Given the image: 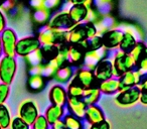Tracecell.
Segmentation results:
<instances>
[{
    "mask_svg": "<svg viewBox=\"0 0 147 129\" xmlns=\"http://www.w3.org/2000/svg\"><path fill=\"white\" fill-rule=\"evenodd\" d=\"M67 30H59L49 27L45 25L42 29L38 32L39 41L41 45H61L67 43Z\"/></svg>",
    "mask_w": 147,
    "mask_h": 129,
    "instance_id": "1",
    "label": "cell"
},
{
    "mask_svg": "<svg viewBox=\"0 0 147 129\" xmlns=\"http://www.w3.org/2000/svg\"><path fill=\"white\" fill-rule=\"evenodd\" d=\"M113 76L115 78H119L124 73L128 71H132L135 68V61L130 53H125L119 49L113 55Z\"/></svg>",
    "mask_w": 147,
    "mask_h": 129,
    "instance_id": "2",
    "label": "cell"
},
{
    "mask_svg": "<svg viewBox=\"0 0 147 129\" xmlns=\"http://www.w3.org/2000/svg\"><path fill=\"white\" fill-rule=\"evenodd\" d=\"M17 71V61L15 57L4 55L0 59V81L3 84L9 85L14 80Z\"/></svg>",
    "mask_w": 147,
    "mask_h": 129,
    "instance_id": "3",
    "label": "cell"
},
{
    "mask_svg": "<svg viewBox=\"0 0 147 129\" xmlns=\"http://www.w3.org/2000/svg\"><path fill=\"white\" fill-rule=\"evenodd\" d=\"M140 89L138 86L132 87V88L125 89V90L118 91L115 95V103L119 106H132L136 104L140 99Z\"/></svg>",
    "mask_w": 147,
    "mask_h": 129,
    "instance_id": "4",
    "label": "cell"
},
{
    "mask_svg": "<svg viewBox=\"0 0 147 129\" xmlns=\"http://www.w3.org/2000/svg\"><path fill=\"white\" fill-rule=\"evenodd\" d=\"M41 47V43L37 36H26L17 41L16 55L26 57L31 53Z\"/></svg>",
    "mask_w": 147,
    "mask_h": 129,
    "instance_id": "5",
    "label": "cell"
},
{
    "mask_svg": "<svg viewBox=\"0 0 147 129\" xmlns=\"http://www.w3.org/2000/svg\"><path fill=\"white\" fill-rule=\"evenodd\" d=\"M38 107L36 103L32 100H25L19 105L18 107V116L21 119L28 123L29 125H32L35 119L38 117Z\"/></svg>",
    "mask_w": 147,
    "mask_h": 129,
    "instance_id": "6",
    "label": "cell"
},
{
    "mask_svg": "<svg viewBox=\"0 0 147 129\" xmlns=\"http://www.w3.org/2000/svg\"><path fill=\"white\" fill-rule=\"evenodd\" d=\"M88 51V39L79 45H69V65L74 67H80L84 65L85 55Z\"/></svg>",
    "mask_w": 147,
    "mask_h": 129,
    "instance_id": "7",
    "label": "cell"
},
{
    "mask_svg": "<svg viewBox=\"0 0 147 129\" xmlns=\"http://www.w3.org/2000/svg\"><path fill=\"white\" fill-rule=\"evenodd\" d=\"M1 35V41H2L3 53L10 57L16 55V43H17V34L12 28H5Z\"/></svg>",
    "mask_w": 147,
    "mask_h": 129,
    "instance_id": "8",
    "label": "cell"
},
{
    "mask_svg": "<svg viewBox=\"0 0 147 129\" xmlns=\"http://www.w3.org/2000/svg\"><path fill=\"white\" fill-rule=\"evenodd\" d=\"M47 25H49L51 28L69 31V29H71L76 25V23L74 22L73 19L71 18L67 11H61V12H59L53 15L49 19V23Z\"/></svg>",
    "mask_w": 147,
    "mask_h": 129,
    "instance_id": "9",
    "label": "cell"
},
{
    "mask_svg": "<svg viewBox=\"0 0 147 129\" xmlns=\"http://www.w3.org/2000/svg\"><path fill=\"white\" fill-rule=\"evenodd\" d=\"M74 81H76L78 84H80L84 89L92 88L99 85L95 78L94 72L92 70H89L87 68H80L74 76Z\"/></svg>",
    "mask_w": 147,
    "mask_h": 129,
    "instance_id": "10",
    "label": "cell"
},
{
    "mask_svg": "<svg viewBox=\"0 0 147 129\" xmlns=\"http://www.w3.org/2000/svg\"><path fill=\"white\" fill-rule=\"evenodd\" d=\"M124 31L118 28H112L107 30L102 34L103 47L106 49H119V45L122 41Z\"/></svg>",
    "mask_w": 147,
    "mask_h": 129,
    "instance_id": "11",
    "label": "cell"
},
{
    "mask_svg": "<svg viewBox=\"0 0 147 129\" xmlns=\"http://www.w3.org/2000/svg\"><path fill=\"white\" fill-rule=\"evenodd\" d=\"M142 77L143 76L138 70H132L124 73L122 76L118 78L119 91L138 86L140 84L141 80H142Z\"/></svg>",
    "mask_w": 147,
    "mask_h": 129,
    "instance_id": "12",
    "label": "cell"
},
{
    "mask_svg": "<svg viewBox=\"0 0 147 129\" xmlns=\"http://www.w3.org/2000/svg\"><path fill=\"white\" fill-rule=\"evenodd\" d=\"M97 82L100 83L103 81L109 80L113 78V63L110 59H104L96 66V68L93 70Z\"/></svg>",
    "mask_w": 147,
    "mask_h": 129,
    "instance_id": "13",
    "label": "cell"
},
{
    "mask_svg": "<svg viewBox=\"0 0 147 129\" xmlns=\"http://www.w3.org/2000/svg\"><path fill=\"white\" fill-rule=\"evenodd\" d=\"M107 53V49L105 47H102L100 49H89L86 51L85 55L84 65L89 70H94L96 66L100 63L102 59H105Z\"/></svg>",
    "mask_w": 147,
    "mask_h": 129,
    "instance_id": "14",
    "label": "cell"
},
{
    "mask_svg": "<svg viewBox=\"0 0 147 129\" xmlns=\"http://www.w3.org/2000/svg\"><path fill=\"white\" fill-rule=\"evenodd\" d=\"M87 39H88V36H87L84 22L76 24L67 32V45H79V43H83Z\"/></svg>",
    "mask_w": 147,
    "mask_h": 129,
    "instance_id": "15",
    "label": "cell"
},
{
    "mask_svg": "<svg viewBox=\"0 0 147 129\" xmlns=\"http://www.w3.org/2000/svg\"><path fill=\"white\" fill-rule=\"evenodd\" d=\"M49 98L51 104L63 107L65 105H67V101L69 96H67V90L63 86H61V85H55L49 90Z\"/></svg>",
    "mask_w": 147,
    "mask_h": 129,
    "instance_id": "16",
    "label": "cell"
},
{
    "mask_svg": "<svg viewBox=\"0 0 147 129\" xmlns=\"http://www.w3.org/2000/svg\"><path fill=\"white\" fill-rule=\"evenodd\" d=\"M67 107L69 111V114H73L79 118H84L86 115L87 104L82 98H71L69 97L67 101Z\"/></svg>",
    "mask_w": 147,
    "mask_h": 129,
    "instance_id": "17",
    "label": "cell"
},
{
    "mask_svg": "<svg viewBox=\"0 0 147 129\" xmlns=\"http://www.w3.org/2000/svg\"><path fill=\"white\" fill-rule=\"evenodd\" d=\"M88 11L89 8H87L83 3H74L69 7V10L67 12L74 22L78 24L81 22H85L87 15H88Z\"/></svg>",
    "mask_w": 147,
    "mask_h": 129,
    "instance_id": "18",
    "label": "cell"
},
{
    "mask_svg": "<svg viewBox=\"0 0 147 129\" xmlns=\"http://www.w3.org/2000/svg\"><path fill=\"white\" fill-rule=\"evenodd\" d=\"M123 31H124V33H123L122 41H121L120 45H119V49L129 53L133 49V47H135L137 41H137V36L130 28H127Z\"/></svg>",
    "mask_w": 147,
    "mask_h": 129,
    "instance_id": "19",
    "label": "cell"
},
{
    "mask_svg": "<svg viewBox=\"0 0 147 129\" xmlns=\"http://www.w3.org/2000/svg\"><path fill=\"white\" fill-rule=\"evenodd\" d=\"M85 118L87 119L88 123L90 124H95V123L101 122L105 119V114L103 110L98 106V105H90L87 107L86 115Z\"/></svg>",
    "mask_w": 147,
    "mask_h": 129,
    "instance_id": "20",
    "label": "cell"
},
{
    "mask_svg": "<svg viewBox=\"0 0 147 129\" xmlns=\"http://www.w3.org/2000/svg\"><path fill=\"white\" fill-rule=\"evenodd\" d=\"M45 116L47 118L49 125H53L57 120H61L65 116V108L63 106L51 104L49 108L45 110Z\"/></svg>",
    "mask_w": 147,
    "mask_h": 129,
    "instance_id": "21",
    "label": "cell"
},
{
    "mask_svg": "<svg viewBox=\"0 0 147 129\" xmlns=\"http://www.w3.org/2000/svg\"><path fill=\"white\" fill-rule=\"evenodd\" d=\"M69 45L67 43L59 45V51H57V55L51 61V63H53L59 69L65 65H69Z\"/></svg>",
    "mask_w": 147,
    "mask_h": 129,
    "instance_id": "22",
    "label": "cell"
},
{
    "mask_svg": "<svg viewBox=\"0 0 147 129\" xmlns=\"http://www.w3.org/2000/svg\"><path fill=\"white\" fill-rule=\"evenodd\" d=\"M98 87L100 89L101 93H103V94H106V95L116 94L119 91V80L118 78L113 77V78L109 79V80L100 82Z\"/></svg>",
    "mask_w": 147,
    "mask_h": 129,
    "instance_id": "23",
    "label": "cell"
},
{
    "mask_svg": "<svg viewBox=\"0 0 147 129\" xmlns=\"http://www.w3.org/2000/svg\"><path fill=\"white\" fill-rule=\"evenodd\" d=\"M100 97H101V91L99 89V87L96 86V87H92V88L85 89L84 95H83L82 99L87 104V106H90V105L96 104L100 100Z\"/></svg>",
    "mask_w": 147,
    "mask_h": 129,
    "instance_id": "24",
    "label": "cell"
},
{
    "mask_svg": "<svg viewBox=\"0 0 147 129\" xmlns=\"http://www.w3.org/2000/svg\"><path fill=\"white\" fill-rule=\"evenodd\" d=\"M45 77L41 75H30L27 82V87L31 92H39L45 88Z\"/></svg>",
    "mask_w": 147,
    "mask_h": 129,
    "instance_id": "25",
    "label": "cell"
},
{
    "mask_svg": "<svg viewBox=\"0 0 147 129\" xmlns=\"http://www.w3.org/2000/svg\"><path fill=\"white\" fill-rule=\"evenodd\" d=\"M74 77V70L71 65H65L57 70L55 78L59 83H67Z\"/></svg>",
    "mask_w": 147,
    "mask_h": 129,
    "instance_id": "26",
    "label": "cell"
},
{
    "mask_svg": "<svg viewBox=\"0 0 147 129\" xmlns=\"http://www.w3.org/2000/svg\"><path fill=\"white\" fill-rule=\"evenodd\" d=\"M129 53H130V55L133 57L135 63H136L137 61H140L142 57H147V45L141 41H137L135 47H133V49Z\"/></svg>",
    "mask_w": 147,
    "mask_h": 129,
    "instance_id": "27",
    "label": "cell"
},
{
    "mask_svg": "<svg viewBox=\"0 0 147 129\" xmlns=\"http://www.w3.org/2000/svg\"><path fill=\"white\" fill-rule=\"evenodd\" d=\"M65 125L67 129H84L82 119L73 114H67L63 118Z\"/></svg>",
    "mask_w": 147,
    "mask_h": 129,
    "instance_id": "28",
    "label": "cell"
},
{
    "mask_svg": "<svg viewBox=\"0 0 147 129\" xmlns=\"http://www.w3.org/2000/svg\"><path fill=\"white\" fill-rule=\"evenodd\" d=\"M84 91L85 89L74 80L69 83L67 88V96L71 97V98H82L83 95H84Z\"/></svg>",
    "mask_w": 147,
    "mask_h": 129,
    "instance_id": "29",
    "label": "cell"
},
{
    "mask_svg": "<svg viewBox=\"0 0 147 129\" xmlns=\"http://www.w3.org/2000/svg\"><path fill=\"white\" fill-rule=\"evenodd\" d=\"M11 115L10 111L6 105L0 104V125L3 129H6L11 124Z\"/></svg>",
    "mask_w": 147,
    "mask_h": 129,
    "instance_id": "30",
    "label": "cell"
},
{
    "mask_svg": "<svg viewBox=\"0 0 147 129\" xmlns=\"http://www.w3.org/2000/svg\"><path fill=\"white\" fill-rule=\"evenodd\" d=\"M40 49L42 51L43 57H45V63H47V61H51L57 55V51H59V45H41Z\"/></svg>",
    "mask_w": 147,
    "mask_h": 129,
    "instance_id": "31",
    "label": "cell"
},
{
    "mask_svg": "<svg viewBox=\"0 0 147 129\" xmlns=\"http://www.w3.org/2000/svg\"><path fill=\"white\" fill-rule=\"evenodd\" d=\"M25 59H26L27 63H28V65L30 67L45 63V57H43L41 49H38L35 51H33V53H31L30 55H27Z\"/></svg>",
    "mask_w": 147,
    "mask_h": 129,
    "instance_id": "32",
    "label": "cell"
},
{
    "mask_svg": "<svg viewBox=\"0 0 147 129\" xmlns=\"http://www.w3.org/2000/svg\"><path fill=\"white\" fill-rule=\"evenodd\" d=\"M57 66H55L53 63L47 61V63H42V71H41V76H43L45 78H53L57 74Z\"/></svg>",
    "mask_w": 147,
    "mask_h": 129,
    "instance_id": "33",
    "label": "cell"
},
{
    "mask_svg": "<svg viewBox=\"0 0 147 129\" xmlns=\"http://www.w3.org/2000/svg\"><path fill=\"white\" fill-rule=\"evenodd\" d=\"M49 14H51V10L47 7H43V8L35 9L34 12V18L37 22L43 23L49 18Z\"/></svg>",
    "mask_w": 147,
    "mask_h": 129,
    "instance_id": "34",
    "label": "cell"
},
{
    "mask_svg": "<svg viewBox=\"0 0 147 129\" xmlns=\"http://www.w3.org/2000/svg\"><path fill=\"white\" fill-rule=\"evenodd\" d=\"M31 126L32 129H49V123L47 122L45 115L39 114Z\"/></svg>",
    "mask_w": 147,
    "mask_h": 129,
    "instance_id": "35",
    "label": "cell"
},
{
    "mask_svg": "<svg viewBox=\"0 0 147 129\" xmlns=\"http://www.w3.org/2000/svg\"><path fill=\"white\" fill-rule=\"evenodd\" d=\"M102 47H104L102 35H96V36L88 39V51L89 49H100Z\"/></svg>",
    "mask_w": 147,
    "mask_h": 129,
    "instance_id": "36",
    "label": "cell"
},
{
    "mask_svg": "<svg viewBox=\"0 0 147 129\" xmlns=\"http://www.w3.org/2000/svg\"><path fill=\"white\" fill-rule=\"evenodd\" d=\"M10 128L11 129H30V125L25 122L23 119H21L19 116H17L11 120Z\"/></svg>",
    "mask_w": 147,
    "mask_h": 129,
    "instance_id": "37",
    "label": "cell"
},
{
    "mask_svg": "<svg viewBox=\"0 0 147 129\" xmlns=\"http://www.w3.org/2000/svg\"><path fill=\"white\" fill-rule=\"evenodd\" d=\"M9 94H10V87H9V85L1 83L0 84V104H4L5 101L9 97Z\"/></svg>",
    "mask_w": 147,
    "mask_h": 129,
    "instance_id": "38",
    "label": "cell"
},
{
    "mask_svg": "<svg viewBox=\"0 0 147 129\" xmlns=\"http://www.w3.org/2000/svg\"><path fill=\"white\" fill-rule=\"evenodd\" d=\"M84 23H85V28H86L88 39L98 35V28H97V25L95 23L92 22H84Z\"/></svg>",
    "mask_w": 147,
    "mask_h": 129,
    "instance_id": "39",
    "label": "cell"
},
{
    "mask_svg": "<svg viewBox=\"0 0 147 129\" xmlns=\"http://www.w3.org/2000/svg\"><path fill=\"white\" fill-rule=\"evenodd\" d=\"M135 68L141 73L142 76H147V57H144L135 63Z\"/></svg>",
    "mask_w": 147,
    "mask_h": 129,
    "instance_id": "40",
    "label": "cell"
},
{
    "mask_svg": "<svg viewBox=\"0 0 147 129\" xmlns=\"http://www.w3.org/2000/svg\"><path fill=\"white\" fill-rule=\"evenodd\" d=\"M99 21V14L94 8H90L88 11V15L86 17V20L85 22H92V23H95L97 24Z\"/></svg>",
    "mask_w": 147,
    "mask_h": 129,
    "instance_id": "41",
    "label": "cell"
},
{
    "mask_svg": "<svg viewBox=\"0 0 147 129\" xmlns=\"http://www.w3.org/2000/svg\"><path fill=\"white\" fill-rule=\"evenodd\" d=\"M90 129H111V125L106 119L95 124H91Z\"/></svg>",
    "mask_w": 147,
    "mask_h": 129,
    "instance_id": "42",
    "label": "cell"
},
{
    "mask_svg": "<svg viewBox=\"0 0 147 129\" xmlns=\"http://www.w3.org/2000/svg\"><path fill=\"white\" fill-rule=\"evenodd\" d=\"M61 0H45V7L49 9H55L57 8L61 4Z\"/></svg>",
    "mask_w": 147,
    "mask_h": 129,
    "instance_id": "43",
    "label": "cell"
},
{
    "mask_svg": "<svg viewBox=\"0 0 147 129\" xmlns=\"http://www.w3.org/2000/svg\"><path fill=\"white\" fill-rule=\"evenodd\" d=\"M6 28V18L3 11L0 9V33Z\"/></svg>",
    "mask_w": 147,
    "mask_h": 129,
    "instance_id": "44",
    "label": "cell"
},
{
    "mask_svg": "<svg viewBox=\"0 0 147 129\" xmlns=\"http://www.w3.org/2000/svg\"><path fill=\"white\" fill-rule=\"evenodd\" d=\"M51 128L53 129H67L65 125V122H63V119L61 120H57V122H55L53 125H51Z\"/></svg>",
    "mask_w": 147,
    "mask_h": 129,
    "instance_id": "45",
    "label": "cell"
},
{
    "mask_svg": "<svg viewBox=\"0 0 147 129\" xmlns=\"http://www.w3.org/2000/svg\"><path fill=\"white\" fill-rule=\"evenodd\" d=\"M140 91H147V76H143L140 84L138 85Z\"/></svg>",
    "mask_w": 147,
    "mask_h": 129,
    "instance_id": "46",
    "label": "cell"
},
{
    "mask_svg": "<svg viewBox=\"0 0 147 129\" xmlns=\"http://www.w3.org/2000/svg\"><path fill=\"white\" fill-rule=\"evenodd\" d=\"M139 102H141L143 105H147V91H141Z\"/></svg>",
    "mask_w": 147,
    "mask_h": 129,
    "instance_id": "47",
    "label": "cell"
},
{
    "mask_svg": "<svg viewBox=\"0 0 147 129\" xmlns=\"http://www.w3.org/2000/svg\"><path fill=\"white\" fill-rule=\"evenodd\" d=\"M3 53V47H2V41H1V35H0V57Z\"/></svg>",
    "mask_w": 147,
    "mask_h": 129,
    "instance_id": "48",
    "label": "cell"
},
{
    "mask_svg": "<svg viewBox=\"0 0 147 129\" xmlns=\"http://www.w3.org/2000/svg\"><path fill=\"white\" fill-rule=\"evenodd\" d=\"M86 0H71V2L73 3H84Z\"/></svg>",
    "mask_w": 147,
    "mask_h": 129,
    "instance_id": "49",
    "label": "cell"
},
{
    "mask_svg": "<svg viewBox=\"0 0 147 129\" xmlns=\"http://www.w3.org/2000/svg\"><path fill=\"white\" fill-rule=\"evenodd\" d=\"M6 1H7V0H0V8L3 6V4H4Z\"/></svg>",
    "mask_w": 147,
    "mask_h": 129,
    "instance_id": "50",
    "label": "cell"
},
{
    "mask_svg": "<svg viewBox=\"0 0 147 129\" xmlns=\"http://www.w3.org/2000/svg\"><path fill=\"white\" fill-rule=\"evenodd\" d=\"M7 1H15V0H7Z\"/></svg>",
    "mask_w": 147,
    "mask_h": 129,
    "instance_id": "51",
    "label": "cell"
},
{
    "mask_svg": "<svg viewBox=\"0 0 147 129\" xmlns=\"http://www.w3.org/2000/svg\"><path fill=\"white\" fill-rule=\"evenodd\" d=\"M0 129H3V128H2V127H1V125H0Z\"/></svg>",
    "mask_w": 147,
    "mask_h": 129,
    "instance_id": "52",
    "label": "cell"
},
{
    "mask_svg": "<svg viewBox=\"0 0 147 129\" xmlns=\"http://www.w3.org/2000/svg\"><path fill=\"white\" fill-rule=\"evenodd\" d=\"M69 1H71V0H69Z\"/></svg>",
    "mask_w": 147,
    "mask_h": 129,
    "instance_id": "53",
    "label": "cell"
}]
</instances>
